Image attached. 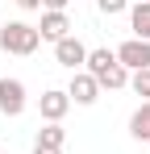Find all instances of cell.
Listing matches in <instances>:
<instances>
[{"mask_svg": "<svg viewBox=\"0 0 150 154\" xmlns=\"http://www.w3.org/2000/svg\"><path fill=\"white\" fill-rule=\"evenodd\" d=\"M54 58H58L63 67H71V71H75V67H83V63H88V46H83L79 38L67 33L63 42H54Z\"/></svg>", "mask_w": 150, "mask_h": 154, "instance_id": "obj_5", "label": "cell"}, {"mask_svg": "<svg viewBox=\"0 0 150 154\" xmlns=\"http://www.w3.org/2000/svg\"><path fill=\"white\" fill-rule=\"evenodd\" d=\"M33 154H58V150H50V146H33Z\"/></svg>", "mask_w": 150, "mask_h": 154, "instance_id": "obj_16", "label": "cell"}, {"mask_svg": "<svg viewBox=\"0 0 150 154\" xmlns=\"http://www.w3.org/2000/svg\"><path fill=\"white\" fill-rule=\"evenodd\" d=\"M88 75L96 79L100 88H125L129 83V71H125L121 63H117V54L113 50H88Z\"/></svg>", "mask_w": 150, "mask_h": 154, "instance_id": "obj_1", "label": "cell"}, {"mask_svg": "<svg viewBox=\"0 0 150 154\" xmlns=\"http://www.w3.org/2000/svg\"><path fill=\"white\" fill-rule=\"evenodd\" d=\"M67 96H71L75 104H96V96H100V83L88 75V71H75L71 88H67Z\"/></svg>", "mask_w": 150, "mask_h": 154, "instance_id": "obj_7", "label": "cell"}, {"mask_svg": "<svg viewBox=\"0 0 150 154\" xmlns=\"http://www.w3.org/2000/svg\"><path fill=\"white\" fill-rule=\"evenodd\" d=\"M21 8H42V0H17Z\"/></svg>", "mask_w": 150, "mask_h": 154, "instance_id": "obj_15", "label": "cell"}, {"mask_svg": "<svg viewBox=\"0 0 150 154\" xmlns=\"http://www.w3.org/2000/svg\"><path fill=\"white\" fill-rule=\"evenodd\" d=\"M96 4H100V13H108V17H113V13H121L129 0H96Z\"/></svg>", "mask_w": 150, "mask_h": 154, "instance_id": "obj_13", "label": "cell"}, {"mask_svg": "<svg viewBox=\"0 0 150 154\" xmlns=\"http://www.w3.org/2000/svg\"><path fill=\"white\" fill-rule=\"evenodd\" d=\"M129 25H133V33H138L142 42H150V4L146 0H138V4L129 8Z\"/></svg>", "mask_w": 150, "mask_h": 154, "instance_id": "obj_9", "label": "cell"}, {"mask_svg": "<svg viewBox=\"0 0 150 154\" xmlns=\"http://www.w3.org/2000/svg\"><path fill=\"white\" fill-rule=\"evenodd\" d=\"M63 137H67V133H63V125H58V121H50V125L38 133V142H33V146H50V150H63Z\"/></svg>", "mask_w": 150, "mask_h": 154, "instance_id": "obj_11", "label": "cell"}, {"mask_svg": "<svg viewBox=\"0 0 150 154\" xmlns=\"http://www.w3.org/2000/svg\"><path fill=\"white\" fill-rule=\"evenodd\" d=\"M146 4H150V0H146Z\"/></svg>", "mask_w": 150, "mask_h": 154, "instance_id": "obj_17", "label": "cell"}, {"mask_svg": "<svg viewBox=\"0 0 150 154\" xmlns=\"http://www.w3.org/2000/svg\"><path fill=\"white\" fill-rule=\"evenodd\" d=\"M129 133H133L138 142H150V100L142 104L133 117H129Z\"/></svg>", "mask_w": 150, "mask_h": 154, "instance_id": "obj_10", "label": "cell"}, {"mask_svg": "<svg viewBox=\"0 0 150 154\" xmlns=\"http://www.w3.org/2000/svg\"><path fill=\"white\" fill-rule=\"evenodd\" d=\"M38 46H42L38 25H25V21H4V25H0V50H8V54H33Z\"/></svg>", "mask_w": 150, "mask_h": 154, "instance_id": "obj_2", "label": "cell"}, {"mask_svg": "<svg viewBox=\"0 0 150 154\" xmlns=\"http://www.w3.org/2000/svg\"><path fill=\"white\" fill-rule=\"evenodd\" d=\"M113 54H117V63H121L125 71H146V67H150V42H142V38L121 42Z\"/></svg>", "mask_w": 150, "mask_h": 154, "instance_id": "obj_3", "label": "cell"}, {"mask_svg": "<svg viewBox=\"0 0 150 154\" xmlns=\"http://www.w3.org/2000/svg\"><path fill=\"white\" fill-rule=\"evenodd\" d=\"M129 88H133L142 100H150V67L146 71H133V75H129Z\"/></svg>", "mask_w": 150, "mask_h": 154, "instance_id": "obj_12", "label": "cell"}, {"mask_svg": "<svg viewBox=\"0 0 150 154\" xmlns=\"http://www.w3.org/2000/svg\"><path fill=\"white\" fill-rule=\"evenodd\" d=\"M67 29H71L67 13H46V17H42V25H38V33H42V42H63V38H67Z\"/></svg>", "mask_w": 150, "mask_h": 154, "instance_id": "obj_8", "label": "cell"}, {"mask_svg": "<svg viewBox=\"0 0 150 154\" xmlns=\"http://www.w3.org/2000/svg\"><path fill=\"white\" fill-rule=\"evenodd\" d=\"M67 108H71V96H67V92H58V88L42 92V100H38V112H42L46 121H63V117H67Z\"/></svg>", "mask_w": 150, "mask_h": 154, "instance_id": "obj_6", "label": "cell"}, {"mask_svg": "<svg viewBox=\"0 0 150 154\" xmlns=\"http://www.w3.org/2000/svg\"><path fill=\"white\" fill-rule=\"evenodd\" d=\"M42 4H46V13H63L67 8V0H42Z\"/></svg>", "mask_w": 150, "mask_h": 154, "instance_id": "obj_14", "label": "cell"}, {"mask_svg": "<svg viewBox=\"0 0 150 154\" xmlns=\"http://www.w3.org/2000/svg\"><path fill=\"white\" fill-rule=\"evenodd\" d=\"M0 112L4 117H21L25 112V83L21 79H0Z\"/></svg>", "mask_w": 150, "mask_h": 154, "instance_id": "obj_4", "label": "cell"}]
</instances>
